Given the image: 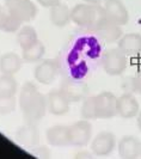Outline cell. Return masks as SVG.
Masks as SVG:
<instances>
[{"label": "cell", "mask_w": 141, "mask_h": 159, "mask_svg": "<svg viewBox=\"0 0 141 159\" xmlns=\"http://www.w3.org/2000/svg\"><path fill=\"white\" fill-rule=\"evenodd\" d=\"M19 107L28 123L36 125L47 111V97L42 95L32 83H25L19 93Z\"/></svg>", "instance_id": "1"}, {"label": "cell", "mask_w": 141, "mask_h": 159, "mask_svg": "<svg viewBox=\"0 0 141 159\" xmlns=\"http://www.w3.org/2000/svg\"><path fill=\"white\" fill-rule=\"evenodd\" d=\"M105 16V11L101 5L93 4H78L70 10L72 22L81 28L92 29L103 17Z\"/></svg>", "instance_id": "2"}, {"label": "cell", "mask_w": 141, "mask_h": 159, "mask_svg": "<svg viewBox=\"0 0 141 159\" xmlns=\"http://www.w3.org/2000/svg\"><path fill=\"white\" fill-rule=\"evenodd\" d=\"M127 57L118 48H112L104 52L102 56L103 70L111 77L121 75L127 68Z\"/></svg>", "instance_id": "3"}, {"label": "cell", "mask_w": 141, "mask_h": 159, "mask_svg": "<svg viewBox=\"0 0 141 159\" xmlns=\"http://www.w3.org/2000/svg\"><path fill=\"white\" fill-rule=\"evenodd\" d=\"M5 7L20 22H30L37 15V7L31 0H5Z\"/></svg>", "instance_id": "4"}, {"label": "cell", "mask_w": 141, "mask_h": 159, "mask_svg": "<svg viewBox=\"0 0 141 159\" xmlns=\"http://www.w3.org/2000/svg\"><path fill=\"white\" fill-rule=\"evenodd\" d=\"M94 102H96L97 119L109 120L117 115V110H116L117 97L112 92L103 91L99 95L94 96Z\"/></svg>", "instance_id": "5"}, {"label": "cell", "mask_w": 141, "mask_h": 159, "mask_svg": "<svg viewBox=\"0 0 141 159\" xmlns=\"http://www.w3.org/2000/svg\"><path fill=\"white\" fill-rule=\"evenodd\" d=\"M92 31L104 42L107 43H114L118 42V40L122 37V29L121 25L114 23L107 17V15L103 17L98 23L91 29Z\"/></svg>", "instance_id": "6"}, {"label": "cell", "mask_w": 141, "mask_h": 159, "mask_svg": "<svg viewBox=\"0 0 141 159\" xmlns=\"http://www.w3.org/2000/svg\"><path fill=\"white\" fill-rule=\"evenodd\" d=\"M60 91L70 103L81 102L89 96V85L81 80L65 79L60 85Z\"/></svg>", "instance_id": "7"}, {"label": "cell", "mask_w": 141, "mask_h": 159, "mask_svg": "<svg viewBox=\"0 0 141 159\" xmlns=\"http://www.w3.org/2000/svg\"><path fill=\"white\" fill-rule=\"evenodd\" d=\"M70 143L72 146L84 147L90 143L92 138V126L89 120H80L68 127Z\"/></svg>", "instance_id": "8"}, {"label": "cell", "mask_w": 141, "mask_h": 159, "mask_svg": "<svg viewBox=\"0 0 141 159\" xmlns=\"http://www.w3.org/2000/svg\"><path fill=\"white\" fill-rule=\"evenodd\" d=\"M116 147V136L111 132H102L93 138L91 150L97 157H107L112 153Z\"/></svg>", "instance_id": "9"}, {"label": "cell", "mask_w": 141, "mask_h": 159, "mask_svg": "<svg viewBox=\"0 0 141 159\" xmlns=\"http://www.w3.org/2000/svg\"><path fill=\"white\" fill-rule=\"evenodd\" d=\"M105 15L114 23L123 26L129 22V12L122 0H105L103 2Z\"/></svg>", "instance_id": "10"}, {"label": "cell", "mask_w": 141, "mask_h": 159, "mask_svg": "<svg viewBox=\"0 0 141 159\" xmlns=\"http://www.w3.org/2000/svg\"><path fill=\"white\" fill-rule=\"evenodd\" d=\"M116 110L120 117L125 120H130L138 116V114L140 111V104L133 93L125 92L117 98Z\"/></svg>", "instance_id": "11"}, {"label": "cell", "mask_w": 141, "mask_h": 159, "mask_svg": "<svg viewBox=\"0 0 141 159\" xmlns=\"http://www.w3.org/2000/svg\"><path fill=\"white\" fill-rule=\"evenodd\" d=\"M59 72V66L55 60H43L35 68V79L43 85H50Z\"/></svg>", "instance_id": "12"}, {"label": "cell", "mask_w": 141, "mask_h": 159, "mask_svg": "<svg viewBox=\"0 0 141 159\" xmlns=\"http://www.w3.org/2000/svg\"><path fill=\"white\" fill-rule=\"evenodd\" d=\"M70 102L60 90H53L47 95L48 111L56 116H61L70 111Z\"/></svg>", "instance_id": "13"}, {"label": "cell", "mask_w": 141, "mask_h": 159, "mask_svg": "<svg viewBox=\"0 0 141 159\" xmlns=\"http://www.w3.org/2000/svg\"><path fill=\"white\" fill-rule=\"evenodd\" d=\"M117 150L121 158L133 159L141 157V143L133 135H125L121 138Z\"/></svg>", "instance_id": "14"}, {"label": "cell", "mask_w": 141, "mask_h": 159, "mask_svg": "<svg viewBox=\"0 0 141 159\" xmlns=\"http://www.w3.org/2000/svg\"><path fill=\"white\" fill-rule=\"evenodd\" d=\"M118 49L127 56H135L141 53V35L130 32L122 35L118 40Z\"/></svg>", "instance_id": "15"}, {"label": "cell", "mask_w": 141, "mask_h": 159, "mask_svg": "<svg viewBox=\"0 0 141 159\" xmlns=\"http://www.w3.org/2000/svg\"><path fill=\"white\" fill-rule=\"evenodd\" d=\"M17 141L25 147H35L39 143V129L34 123H28L18 128L16 132Z\"/></svg>", "instance_id": "16"}, {"label": "cell", "mask_w": 141, "mask_h": 159, "mask_svg": "<svg viewBox=\"0 0 141 159\" xmlns=\"http://www.w3.org/2000/svg\"><path fill=\"white\" fill-rule=\"evenodd\" d=\"M47 141L54 147L70 146V129L67 126L56 125L47 130Z\"/></svg>", "instance_id": "17"}, {"label": "cell", "mask_w": 141, "mask_h": 159, "mask_svg": "<svg viewBox=\"0 0 141 159\" xmlns=\"http://www.w3.org/2000/svg\"><path fill=\"white\" fill-rule=\"evenodd\" d=\"M23 57L8 52L0 56V72L2 74H8V75H15L16 73L20 71L22 66H23Z\"/></svg>", "instance_id": "18"}, {"label": "cell", "mask_w": 141, "mask_h": 159, "mask_svg": "<svg viewBox=\"0 0 141 159\" xmlns=\"http://www.w3.org/2000/svg\"><path fill=\"white\" fill-rule=\"evenodd\" d=\"M49 19H50V23L57 28L66 26L72 20L70 7L65 4H57L53 7H50Z\"/></svg>", "instance_id": "19"}, {"label": "cell", "mask_w": 141, "mask_h": 159, "mask_svg": "<svg viewBox=\"0 0 141 159\" xmlns=\"http://www.w3.org/2000/svg\"><path fill=\"white\" fill-rule=\"evenodd\" d=\"M44 53H46L44 44L41 41H37L34 44H31L30 47L23 49V55H22V57H23V60L25 62L35 64V62H39V61H41L43 59Z\"/></svg>", "instance_id": "20"}, {"label": "cell", "mask_w": 141, "mask_h": 159, "mask_svg": "<svg viewBox=\"0 0 141 159\" xmlns=\"http://www.w3.org/2000/svg\"><path fill=\"white\" fill-rule=\"evenodd\" d=\"M37 41H39V39H37V32H36V30L32 28L31 25H24V26H22L18 30L17 42H18L19 47L22 48V49L30 47L31 44H34Z\"/></svg>", "instance_id": "21"}, {"label": "cell", "mask_w": 141, "mask_h": 159, "mask_svg": "<svg viewBox=\"0 0 141 159\" xmlns=\"http://www.w3.org/2000/svg\"><path fill=\"white\" fill-rule=\"evenodd\" d=\"M18 90V84L13 75H0V97H15Z\"/></svg>", "instance_id": "22"}, {"label": "cell", "mask_w": 141, "mask_h": 159, "mask_svg": "<svg viewBox=\"0 0 141 159\" xmlns=\"http://www.w3.org/2000/svg\"><path fill=\"white\" fill-rule=\"evenodd\" d=\"M81 116L85 120H97L96 114V102H94V96H87L83 101L81 105Z\"/></svg>", "instance_id": "23"}, {"label": "cell", "mask_w": 141, "mask_h": 159, "mask_svg": "<svg viewBox=\"0 0 141 159\" xmlns=\"http://www.w3.org/2000/svg\"><path fill=\"white\" fill-rule=\"evenodd\" d=\"M17 102L15 97H0V115H7L15 111Z\"/></svg>", "instance_id": "24"}, {"label": "cell", "mask_w": 141, "mask_h": 159, "mask_svg": "<svg viewBox=\"0 0 141 159\" xmlns=\"http://www.w3.org/2000/svg\"><path fill=\"white\" fill-rule=\"evenodd\" d=\"M129 80H130V90L133 92L141 95V70L138 72V74L134 78H130Z\"/></svg>", "instance_id": "25"}, {"label": "cell", "mask_w": 141, "mask_h": 159, "mask_svg": "<svg viewBox=\"0 0 141 159\" xmlns=\"http://www.w3.org/2000/svg\"><path fill=\"white\" fill-rule=\"evenodd\" d=\"M8 17H10V13H8V11L6 10V7L0 5V30L4 31L5 25L7 23Z\"/></svg>", "instance_id": "26"}, {"label": "cell", "mask_w": 141, "mask_h": 159, "mask_svg": "<svg viewBox=\"0 0 141 159\" xmlns=\"http://www.w3.org/2000/svg\"><path fill=\"white\" fill-rule=\"evenodd\" d=\"M60 1L61 0H37V2H39L41 6H43V7H53L55 5H57V4H60Z\"/></svg>", "instance_id": "27"}, {"label": "cell", "mask_w": 141, "mask_h": 159, "mask_svg": "<svg viewBox=\"0 0 141 159\" xmlns=\"http://www.w3.org/2000/svg\"><path fill=\"white\" fill-rule=\"evenodd\" d=\"M85 2H87V4H93V5H101V4H103L105 0H84Z\"/></svg>", "instance_id": "28"}, {"label": "cell", "mask_w": 141, "mask_h": 159, "mask_svg": "<svg viewBox=\"0 0 141 159\" xmlns=\"http://www.w3.org/2000/svg\"><path fill=\"white\" fill-rule=\"evenodd\" d=\"M136 119H138V127H139V129H140L141 132V109L140 111H139V114H138V116H136Z\"/></svg>", "instance_id": "29"}]
</instances>
